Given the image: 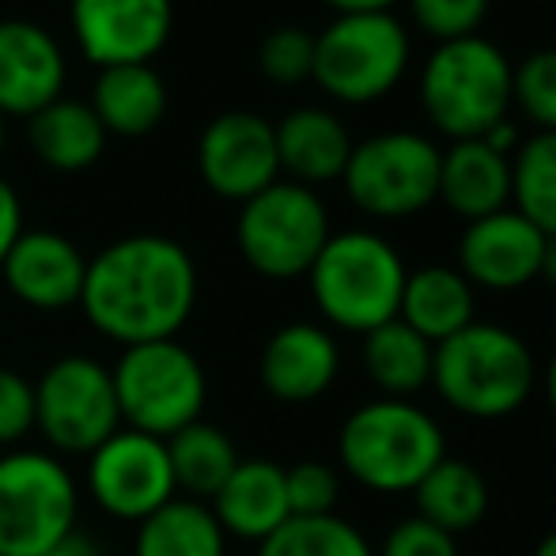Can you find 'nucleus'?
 Segmentation results:
<instances>
[{
    "instance_id": "1",
    "label": "nucleus",
    "mask_w": 556,
    "mask_h": 556,
    "mask_svg": "<svg viewBox=\"0 0 556 556\" xmlns=\"http://www.w3.org/2000/svg\"><path fill=\"white\" fill-rule=\"evenodd\" d=\"M198 303V265L167 235H129L88 262L80 311L122 349L178 337Z\"/></svg>"
},
{
    "instance_id": "2",
    "label": "nucleus",
    "mask_w": 556,
    "mask_h": 556,
    "mask_svg": "<svg viewBox=\"0 0 556 556\" xmlns=\"http://www.w3.org/2000/svg\"><path fill=\"white\" fill-rule=\"evenodd\" d=\"M534 382V352L519 333L504 330V326L469 323L466 330L435 344L432 387L462 417H511L530 402Z\"/></svg>"
},
{
    "instance_id": "3",
    "label": "nucleus",
    "mask_w": 556,
    "mask_h": 556,
    "mask_svg": "<svg viewBox=\"0 0 556 556\" xmlns=\"http://www.w3.org/2000/svg\"><path fill=\"white\" fill-rule=\"evenodd\" d=\"M337 458L356 484L387 496L413 492L446 458L443 428L432 413L402 397H379L349 413L337 435Z\"/></svg>"
},
{
    "instance_id": "4",
    "label": "nucleus",
    "mask_w": 556,
    "mask_h": 556,
    "mask_svg": "<svg viewBox=\"0 0 556 556\" xmlns=\"http://www.w3.org/2000/svg\"><path fill=\"white\" fill-rule=\"evenodd\" d=\"M405 277L409 269L402 254L375 231L330 235L307 273L315 307L326 323L349 333H371L394 323Z\"/></svg>"
},
{
    "instance_id": "5",
    "label": "nucleus",
    "mask_w": 556,
    "mask_h": 556,
    "mask_svg": "<svg viewBox=\"0 0 556 556\" xmlns=\"http://www.w3.org/2000/svg\"><path fill=\"white\" fill-rule=\"evenodd\" d=\"M420 106L451 140H481L511 111V61L481 35L440 42L420 73Z\"/></svg>"
},
{
    "instance_id": "6",
    "label": "nucleus",
    "mask_w": 556,
    "mask_h": 556,
    "mask_svg": "<svg viewBox=\"0 0 556 556\" xmlns=\"http://www.w3.org/2000/svg\"><path fill=\"white\" fill-rule=\"evenodd\" d=\"M122 428L170 440L201 420L208 397L205 367L178 337L122 349L111 367Z\"/></svg>"
},
{
    "instance_id": "7",
    "label": "nucleus",
    "mask_w": 556,
    "mask_h": 556,
    "mask_svg": "<svg viewBox=\"0 0 556 556\" xmlns=\"http://www.w3.org/2000/svg\"><path fill=\"white\" fill-rule=\"evenodd\" d=\"M80 492L50 451H8L0 458V556H42L76 530Z\"/></svg>"
},
{
    "instance_id": "8",
    "label": "nucleus",
    "mask_w": 556,
    "mask_h": 556,
    "mask_svg": "<svg viewBox=\"0 0 556 556\" xmlns=\"http://www.w3.org/2000/svg\"><path fill=\"white\" fill-rule=\"evenodd\" d=\"M330 235V213L318 193L280 178L269 190L242 201L239 224H235V239L247 265L269 280L307 277Z\"/></svg>"
},
{
    "instance_id": "9",
    "label": "nucleus",
    "mask_w": 556,
    "mask_h": 556,
    "mask_svg": "<svg viewBox=\"0 0 556 556\" xmlns=\"http://www.w3.org/2000/svg\"><path fill=\"white\" fill-rule=\"evenodd\" d=\"M409 68V30L390 12L337 15L315 38V76L337 103H375L402 84Z\"/></svg>"
},
{
    "instance_id": "10",
    "label": "nucleus",
    "mask_w": 556,
    "mask_h": 556,
    "mask_svg": "<svg viewBox=\"0 0 556 556\" xmlns=\"http://www.w3.org/2000/svg\"><path fill=\"white\" fill-rule=\"evenodd\" d=\"M443 152L420 132H379L352 144L341 182L352 205L379 220H405L440 201Z\"/></svg>"
},
{
    "instance_id": "11",
    "label": "nucleus",
    "mask_w": 556,
    "mask_h": 556,
    "mask_svg": "<svg viewBox=\"0 0 556 556\" xmlns=\"http://www.w3.org/2000/svg\"><path fill=\"white\" fill-rule=\"evenodd\" d=\"M35 428L61 454L88 458L122 428L111 367L91 356H61L35 382Z\"/></svg>"
},
{
    "instance_id": "12",
    "label": "nucleus",
    "mask_w": 556,
    "mask_h": 556,
    "mask_svg": "<svg viewBox=\"0 0 556 556\" xmlns=\"http://www.w3.org/2000/svg\"><path fill=\"white\" fill-rule=\"evenodd\" d=\"M88 492L111 519L144 522L178 496L167 443L155 435L117 428L88 454Z\"/></svg>"
},
{
    "instance_id": "13",
    "label": "nucleus",
    "mask_w": 556,
    "mask_h": 556,
    "mask_svg": "<svg viewBox=\"0 0 556 556\" xmlns=\"http://www.w3.org/2000/svg\"><path fill=\"white\" fill-rule=\"evenodd\" d=\"M175 27L170 0H73V35L99 68L152 65Z\"/></svg>"
},
{
    "instance_id": "14",
    "label": "nucleus",
    "mask_w": 556,
    "mask_h": 556,
    "mask_svg": "<svg viewBox=\"0 0 556 556\" xmlns=\"http://www.w3.org/2000/svg\"><path fill=\"white\" fill-rule=\"evenodd\" d=\"M198 170L208 190L242 205L277 182V132L265 117L250 111L220 114L201 132Z\"/></svg>"
},
{
    "instance_id": "15",
    "label": "nucleus",
    "mask_w": 556,
    "mask_h": 556,
    "mask_svg": "<svg viewBox=\"0 0 556 556\" xmlns=\"http://www.w3.org/2000/svg\"><path fill=\"white\" fill-rule=\"evenodd\" d=\"M545 235L515 208L473 220L458 242V273L473 288L515 292L542 277Z\"/></svg>"
},
{
    "instance_id": "16",
    "label": "nucleus",
    "mask_w": 556,
    "mask_h": 556,
    "mask_svg": "<svg viewBox=\"0 0 556 556\" xmlns=\"http://www.w3.org/2000/svg\"><path fill=\"white\" fill-rule=\"evenodd\" d=\"M4 285L23 307L65 311L80 307L88 257L73 239L58 231H23L0 262Z\"/></svg>"
},
{
    "instance_id": "17",
    "label": "nucleus",
    "mask_w": 556,
    "mask_h": 556,
    "mask_svg": "<svg viewBox=\"0 0 556 556\" xmlns=\"http://www.w3.org/2000/svg\"><path fill=\"white\" fill-rule=\"evenodd\" d=\"M65 53L58 38L30 20L0 23V114H38L61 99Z\"/></svg>"
},
{
    "instance_id": "18",
    "label": "nucleus",
    "mask_w": 556,
    "mask_h": 556,
    "mask_svg": "<svg viewBox=\"0 0 556 556\" xmlns=\"http://www.w3.org/2000/svg\"><path fill=\"white\" fill-rule=\"evenodd\" d=\"M262 387L285 405H307L333 387L341 349L333 333L315 323L280 326L262 349Z\"/></svg>"
},
{
    "instance_id": "19",
    "label": "nucleus",
    "mask_w": 556,
    "mask_h": 556,
    "mask_svg": "<svg viewBox=\"0 0 556 556\" xmlns=\"http://www.w3.org/2000/svg\"><path fill=\"white\" fill-rule=\"evenodd\" d=\"M216 522L227 538H242V542L262 545L269 534H277L292 511H288V492H285V469L269 458H239L231 477L220 484L213 500Z\"/></svg>"
},
{
    "instance_id": "20",
    "label": "nucleus",
    "mask_w": 556,
    "mask_h": 556,
    "mask_svg": "<svg viewBox=\"0 0 556 556\" xmlns=\"http://www.w3.org/2000/svg\"><path fill=\"white\" fill-rule=\"evenodd\" d=\"M440 198L469 224L504 213L511 201V160L484 140H454L440 163Z\"/></svg>"
},
{
    "instance_id": "21",
    "label": "nucleus",
    "mask_w": 556,
    "mask_h": 556,
    "mask_svg": "<svg viewBox=\"0 0 556 556\" xmlns=\"http://www.w3.org/2000/svg\"><path fill=\"white\" fill-rule=\"evenodd\" d=\"M273 132H277L280 170H288L292 182L307 186V190L333 182L349 167L352 137L330 111L300 106V111H292L280 125H273Z\"/></svg>"
},
{
    "instance_id": "22",
    "label": "nucleus",
    "mask_w": 556,
    "mask_h": 556,
    "mask_svg": "<svg viewBox=\"0 0 556 556\" xmlns=\"http://www.w3.org/2000/svg\"><path fill=\"white\" fill-rule=\"evenodd\" d=\"M473 307V285L458 269H451V265H425V269L405 277L397 318L409 330H417L425 341L440 344L458 330H466L469 323H477Z\"/></svg>"
},
{
    "instance_id": "23",
    "label": "nucleus",
    "mask_w": 556,
    "mask_h": 556,
    "mask_svg": "<svg viewBox=\"0 0 556 556\" xmlns=\"http://www.w3.org/2000/svg\"><path fill=\"white\" fill-rule=\"evenodd\" d=\"M88 106L103 122L106 137H144L167 114V84L152 65H114L99 73Z\"/></svg>"
},
{
    "instance_id": "24",
    "label": "nucleus",
    "mask_w": 556,
    "mask_h": 556,
    "mask_svg": "<svg viewBox=\"0 0 556 556\" xmlns=\"http://www.w3.org/2000/svg\"><path fill=\"white\" fill-rule=\"evenodd\" d=\"M27 140L35 155L53 170H84L103 155L106 129L88 103L53 99L38 114H30Z\"/></svg>"
},
{
    "instance_id": "25",
    "label": "nucleus",
    "mask_w": 556,
    "mask_h": 556,
    "mask_svg": "<svg viewBox=\"0 0 556 556\" xmlns=\"http://www.w3.org/2000/svg\"><path fill=\"white\" fill-rule=\"evenodd\" d=\"M227 534L216 522L213 507L190 496H175L137 522L132 556H224Z\"/></svg>"
},
{
    "instance_id": "26",
    "label": "nucleus",
    "mask_w": 556,
    "mask_h": 556,
    "mask_svg": "<svg viewBox=\"0 0 556 556\" xmlns=\"http://www.w3.org/2000/svg\"><path fill=\"white\" fill-rule=\"evenodd\" d=\"M417 496V515L432 527L446 530L451 538L481 527L489 515V484L469 462L443 458L425 473V481L413 489Z\"/></svg>"
},
{
    "instance_id": "27",
    "label": "nucleus",
    "mask_w": 556,
    "mask_h": 556,
    "mask_svg": "<svg viewBox=\"0 0 556 556\" xmlns=\"http://www.w3.org/2000/svg\"><path fill=\"white\" fill-rule=\"evenodd\" d=\"M435 344L394 318L379 330L364 333V371L387 397H413L432 382Z\"/></svg>"
},
{
    "instance_id": "28",
    "label": "nucleus",
    "mask_w": 556,
    "mask_h": 556,
    "mask_svg": "<svg viewBox=\"0 0 556 556\" xmlns=\"http://www.w3.org/2000/svg\"><path fill=\"white\" fill-rule=\"evenodd\" d=\"M167 443L170 473H175V489L190 500H213L220 484L239 466V451H235L231 435L205 420H193L190 428L175 432Z\"/></svg>"
},
{
    "instance_id": "29",
    "label": "nucleus",
    "mask_w": 556,
    "mask_h": 556,
    "mask_svg": "<svg viewBox=\"0 0 556 556\" xmlns=\"http://www.w3.org/2000/svg\"><path fill=\"white\" fill-rule=\"evenodd\" d=\"M511 201L542 235H556V132H538L511 160Z\"/></svg>"
},
{
    "instance_id": "30",
    "label": "nucleus",
    "mask_w": 556,
    "mask_h": 556,
    "mask_svg": "<svg viewBox=\"0 0 556 556\" xmlns=\"http://www.w3.org/2000/svg\"><path fill=\"white\" fill-rule=\"evenodd\" d=\"M257 556H375L371 542L341 515L288 519L257 545Z\"/></svg>"
},
{
    "instance_id": "31",
    "label": "nucleus",
    "mask_w": 556,
    "mask_h": 556,
    "mask_svg": "<svg viewBox=\"0 0 556 556\" xmlns=\"http://www.w3.org/2000/svg\"><path fill=\"white\" fill-rule=\"evenodd\" d=\"M511 103L542 132H556V50H538L511 68Z\"/></svg>"
},
{
    "instance_id": "32",
    "label": "nucleus",
    "mask_w": 556,
    "mask_h": 556,
    "mask_svg": "<svg viewBox=\"0 0 556 556\" xmlns=\"http://www.w3.org/2000/svg\"><path fill=\"white\" fill-rule=\"evenodd\" d=\"M262 73L273 84H300L315 76V38L300 27H277L262 42Z\"/></svg>"
},
{
    "instance_id": "33",
    "label": "nucleus",
    "mask_w": 556,
    "mask_h": 556,
    "mask_svg": "<svg viewBox=\"0 0 556 556\" xmlns=\"http://www.w3.org/2000/svg\"><path fill=\"white\" fill-rule=\"evenodd\" d=\"M285 492L292 519H315V515H333L341 481L326 462H300L285 469Z\"/></svg>"
},
{
    "instance_id": "34",
    "label": "nucleus",
    "mask_w": 556,
    "mask_h": 556,
    "mask_svg": "<svg viewBox=\"0 0 556 556\" xmlns=\"http://www.w3.org/2000/svg\"><path fill=\"white\" fill-rule=\"evenodd\" d=\"M409 8L417 27L440 42L477 35L481 20L489 15V0H409Z\"/></svg>"
},
{
    "instance_id": "35",
    "label": "nucleus",
    "mask_w": 556,
    "mask_h": 556,
    "mask_svg": "<svg viewBox=\"0 0 556 556\" xmlns=\"http://www.w3.org/2000/svg\"><path fill=\"white\" fill-rule=\"evenodd\" d=\"M35 432V382L15 367H0V446H15Z\"/></svg>"
},
{
    "instance_id": "36",
    "label": "nucleus",
    "mask_w": 556,
    "mask_h": 556,
    "mask_svg": "<svg viewBox=\"0 0 556 556\" xmlns=\"http://www.w3.org/2000/svg\"><path fill=\"white\" fill-rule=\"evenodd\" d=\"M379 556H458V542L446 530L413 515V519H402L390 530Z\"/></svg>"
},
{
    "instance_id": "37",
    "label": "nucleus",
    "mask_w": 556,
    "mask_h": 556,
    "mask_svg": "<svg viewBox=\"0 0 556 556\" xmlns=\"http://www.w3.org/2000/svg\"><path fill=\"white\" fill-rule=\"evenodd\" d=\"M23 235V208H20V198H15L12 186L0 178V262L8 257L12 242Z\"/></svg>"
},
{
    "instance_id": "38",
    "label": "nucleus",
    "mask_w": 556,
    "mask_h": 556,
    "mask_svg": "<svg viewBox=\"0 0 556 556\" xmlns=\"http://www.w3.org/2000/svg\"><path fill=\"white\" fill-rule=\"evenodd\" d=\"M42 556H103V553H99V545L91 542L88 534H80V530H73V534L61 538V542L53 545V549H46Z\"/></svg>"
},
{
    "instance_id": "39",
    "label": "nucleus",
    "mask_w": 556,
    "mask_h": 556,
    "mask_svg": "<svg viewBox=\"0 0 556 556\" xmlns=\"http://www.w3.org/2000/svg\"><path fill=\"white\" fill-rule=\"evenodd\" d=\"M330 4L337 15H379V12H390L397 0H323Z\"/></svg>"
},
{
    "instance_id": "40",
    "label": "nucleus",
    "mask_w": 556,
    "mask_h": 556,
    "mask_svg": "<svg viewBox=\"0 0 556 556\" xmlns=\"http://www.w3.org/2000/svg\"><path fill=\"white\" fill-rule=\"evenodd\" d=\"M481 140H484V144L492 148V152L507 155V152H515V148H519V129H515V125H511V122H507V117H504V122H500V125H492V129L484 132Z\"/></svg>"
},
{
    "instance_id": "41",
    "label": "nucleus",
    "mask_w": 556,
    "mask_h": 556,
    "mask_svg": "<svg viewBox=\"0 0 556 556\" xmlns=\"http://www.w3.org/2000/svg\"><path fill=\"white\" fill-rule=\"evenodd\" d=\"M542 277L556 288V235H545V250H542Z\"/></svg>"
},
{
    "instance_id": "42",
    "label": "nucleus",
    "mask_w": 556,
    "mask_h": 556,
    "mask_svg": "<svg viewBox=\"0 0 556 556\" xmlns=\"http://www.w3.org/2000/svg\"><path fill=\"white\" fill-rule=\"evenodd\" d=\"M545 402H549V409L556 417V352H553L549 367H545Z\"/></svg>"
},
{
    "instance_id": "43",
    "label": "nucleus",
    "mask_w": 556,
    "mask_h": 556,
    "mask_svg": "<svg viewBox=\"0 0 556 556\" xmlns=\"http://www.w3.org/2000/svg\"><path fill=\"white\" fill-rule=\"evenodd\" d=\"M534 556H556V530L549 538H542V545L534 549Z\"/></svg>"
},
{
    "instance_id": "44",
    "label": "nucleus",
    "mask_w": 556,
    "mask_h": 556,
    "mask_svg": "<svg viewBox=\"0 0 556 556\" xmlns=\"http://www.w3.org/2000/svg\"><path fill=\"white\" fill-rule=\"evenodd\" d=\"M0 152H4V114H0Z\"/></svg>"
}]
</instances>
